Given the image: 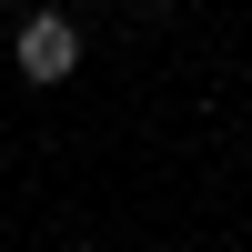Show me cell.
<instances>
[{
    "label": "cell",
    "mask_w": 252,
    "mask_h": 252,
    "mask_svg": "<svg viewBox=\"0 0 252 252\" xmlns=\"http://www.w3.org/2000/svg\"><path fill=\"white\" fill-rule=\"evenodd\" d=\"M10 71L40 81V91H51V81H71V71H81V20H71V10H20V31H10Z\"/></svg>",
    "instance_id": "6da1fadb"
},
{
    "label": "cell",
    "mask_w": 252,
    "mask_h": 252,
    "mask_svg": "<svg viewBox=\"0 0 252 252\" xmlns=\"http://www.w3.org/2000/svg\"><path fill=\"white\" fill-rule=\"evenodd\" d=\"M0 10H10V0H0Z\"/></svg>",
    "instance_id": "3957f363"
},
{
    "label": "cell",
    "mask_w": 252,
    "mask_h": 252,
    "mask_svg": "<svg viewBox=\"0 0 252 252\" xmlns=\"http://www.w3.org/2000/svg\"><path fill=\"white\" fill-rule=\"evenodd\" d=\"M131 10H141V20H161V10H172V0H131Z\"/></svg>",
    "instance_id": "7a4b0ae2"
}]
</instances>
